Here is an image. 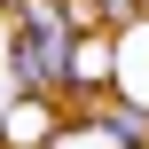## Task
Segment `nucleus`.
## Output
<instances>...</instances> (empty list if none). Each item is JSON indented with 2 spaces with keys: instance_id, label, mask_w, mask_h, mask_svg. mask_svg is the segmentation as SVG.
Returning a JSON list of instances; mask_svg holds the SVG:
<instances>
[{
  "instance_id": "obj_3",
  "label": "nucleus",
  "mask_w": 149,
  "mask_h": 149,
  "mask_svg": "<svg viewBox=\"0 0 149 149\" xmlns=\"http://www.w3.org/2000/svg\"><path fill=\"white\" fill-rule=\"evenodd\" d=\"M141 8H149V0H94V16H102V24H134Z\"/></svg>"
},
{
  "instance_id": "obj_4",
  "label": "nucleus",
  "mask_w": 149,
  "mask_h": 149,
  "mask_svg": "<svg viewBox=\"0 0 149 149\" xmlns=\"http://www.w3.org/2000/svg\"><path fill=\"white\" fill-rule=\"evenodd\" d=\"M16 8H24V0H0V16H16Z\"/></svg>"
},
{
  "instance_id": "obj_2",
  "label": "nucleus",
  "mask_w": 149,
  "mask_h": 149,
  "mask_svg": "<svg viewBox=\"0 0 149 149\" xmlns=\"http://www.w3.org/2000/svg\"><path fill=\"white\" fill-rule=\"evenodd\" d=\"M110 134L126 149H149V126H141V110H110Z\"/></svg>"
},
{
  "instance_id": "obj_1",
  "label": "nucleus",
  "mask_w": 149,
  "mask_h": 149,
  "mask_svg": "<svg viewBox=\"0 0 149 149\" xmlns=\"http://www.w3.org/2000/svg\"><path fill=\"white\" fill-rule=\"evenodd\" d=\"M63 55H71V16H63L55 0H24V8H16V39H8L16 86H24V94H55V86H63Z\"/></svg>"
}]
</instances>
